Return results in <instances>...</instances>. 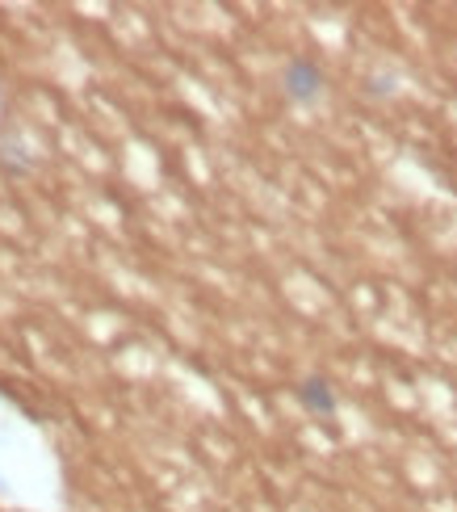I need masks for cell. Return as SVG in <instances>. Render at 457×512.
Masks as SVG:
<instances>
[{
  "mask_svg": "<svg viewBox=\"0 0 457 512\" xmlns=\"http://www.w3.org/2000/svg\"><path fill=\"white\" fill-rule=\"evenodd\" d=\"M323 84H328V76L307 55H290L286 68H281V93H286L290 105H302V110L323 101Z\"/></svg>",
  "mask_w": 457,
  "mask_h": 512,
  "instance_id": "6da1fadb",
  "label": "cell"
},
{
  "mask_svg": "<svg viewBox=\"0 0 457 512\" xmlns=\"http://www.w3.org/2000/svg\"><path fill=\"white\" fill-rule=\"evenodd\" d=\"M298 403L307 408L311 416H336L340 412V399H336V387L323 374H311V378H302L298 382Z\"/></svg>",
  "mask_w": 457,
  "mask_h": 512,
  "instance_id": "7a4b0ae2",
  "label": "cell"
},
{
  "mask_svg": "<svg viewBox=\"0 0 457 512\" xmlns=\"http://www.w3.org/2000/svg\"><path fill=\"white\" fill-rule=\"evenodd\" d=\"M0 164H5V173H30L38 160L26 156V143H17V135H13L9 147H0Z\"/></svg>",
  "mask_w": 457,
  "mask_h": 512,
  "instance_id": "3957f363",
  "label": "cell"
}]
</instances>
